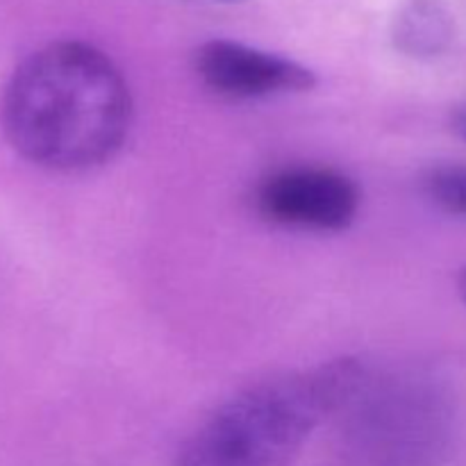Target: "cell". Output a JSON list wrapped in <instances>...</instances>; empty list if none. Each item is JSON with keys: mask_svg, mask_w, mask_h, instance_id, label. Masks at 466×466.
<instances>
[{"mask_svg": "<svg viewBox=\"0 0 466 466\" xmlns=\"http://www.w3.org/2000/svg\"><path fill=\"white\" fill-rule=\"evenodd\" d=\"M460 294H462V299L466 303V268L462 271V276H460Z\"/></svg>", "mask_w": 466, "mask_h": 466, "instance_id": "8", "label": "cell"}, {"mask_svg": "<svg viewBox=\"0 0 466 466\" xmlns=\"http://www.w3.org/2000/svg\"><path fill=\"white\" fill-rule=\"evenodd\" d=\"M194 71L209 91L230 100L303 94L317 85V76L305 64L230 39L198 46Z\"/></svg>", "mask_w": 466, "mask_h": 466, "instance_id": "4", "label": "cell"}, {"mask_svg": "<svg viewBox=\"0 0 466 466\" xmlns=\"http://www.w3.org/2000/svg\"><path fill=\"white\" fill-rule=\"evenodd\" d=\"M428 198L451 214L466 217V164H444L423 177Z\"/></svg>", "mask_w": 466, "mask_h": 466, "instance_id": "6", "label": "cell"}, {"mask_svg": "<svg viewBox=\"0 0 466 466\" xmlns=\"http://www.w3.org/2000/svg\"><path fill=\"white\" fill-rule=\"evenodd\" d=\"M362 194L353 177L332 167L289 164L255 185L253 208L273 226L312 232H341L353 226Z\"/></svg>", "mask_w": 466, "mask_h": 466, "instance_id": "3", "label": "cell"}, {"mask_svg": "<svg viewBox=\"0 0 466 466\" xmlns=\"http://www.w3.org/2000/svg\"><path fill=\"white\" fill-rule=\"evenodd\" d=\"M360 385L362 367L350 358L255 382L187 437L173 466H294L319 423Z\"/></svg>", "mask_w": 466, "mask_h": 466, "instance_id": "2", "label": "cell"}, {"mask_svg": "<svg viewBox=\"0 0 466 466\" xmlns=\"http://www.w3.org/2000/svg\"><path fill=\"white\" fill-rule=\"evenodd\" d=\"M135 118L116 64L85 41H53L18 64L3 96V127L21 157L48 171L103 167Z\"/></svg>", "mask_w": 466, "mask_h": 466, "instance_id": "1", "label": "cell"}, {"mask_svg": "<svg viewBox=\"0 0 466 466\" xmlns=\"http://www.w3.org/2000/svg\"><path fill=\"white\" fill-rule=\"evenodd\" d=\"M449 12L440 0H410L400 7L394 23V41L410 55H435L449 44Z\"/></svg>", "mask_w": 466, "mask_h": 466, "instance_id": "5", "label": "cell"}, {"mask_svg": "<svg viewBox=\"0 0 466 466\" xmlns=\"http://www.w3.org/2000/svg\"><path fill=\"white\" fill-rule=\"evenodd\" d=\"M453 127H455V132H458V135L462 137V139H466V103L460 105L458 112H455Z\"/></svg>", "mask_w": 466, "mask_h": 466, "instance_id": "7", "label": "cell"}]
</instances>
